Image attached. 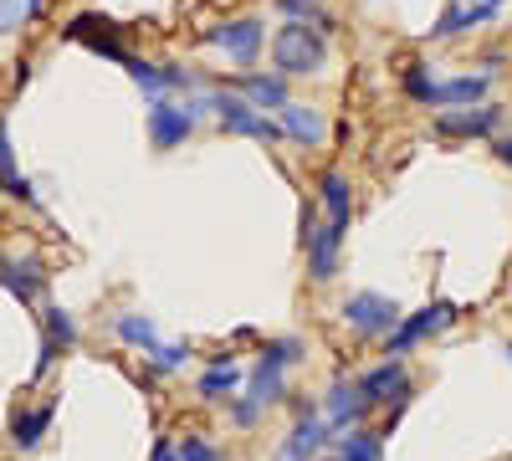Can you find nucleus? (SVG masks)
<instances>
[{
	"instance_id": "nucleus-1",
	"label": "nucleus",
	"mask_w": 512,
	"mask_h": 461,
	"mask_svg": "<svg viewBox=\"0 0 512 461\" xmlns=\"http://www.w3.org/2000/svg\"><path fill=\"white\" fill-rule=\"evenodd\" d=\"M292 364H303V339H272L267 349H262V359H256V369H251V385H246V405L251 410H267V405H277L282 395H287V369Z\"/></svg>"
},
{
	"instance_id": "nucleus-2",
	"label": "nucleus",
	"mask_w": 512,
	"mask_h": 461,
	"mask_svg": "<svg viewBox=\"0 0 512 461\" xmlns=\"http://www.w3.org/2000/svg\"><path fill=\"white\" fill-rule=\"evenodd\" d=\"M272 62H277L282 77H313V72L328 67V41H323V31H313V26L287 21V26H277V36H272Z\"/></svg>"
},
{
	"instance_id": "nucleus-3",
	"label": "nucleus",
	"mask_w": 512,
	"mask_h": 461,
	"mask_svg": "<svg viewBox=\"0 0 512 461\" xmlns=\"http://www.w3.org/2000/svg\"><path fill=\"white\" fill-rule=\"evenodd\" d=\"M200 103L221 118L226 134H241V139H256V144H282V139H287L282 123H272L262 108H251L241 93H210V98H200Z\"/></svg>"
},
{
	"instance_id": "nucleus-4",
	"label": "nucleus",
	"mask_w": 512,
	"mask_h": 461,
	"mask_svg": "<svg viewBox=\"0 0 512 461\" xmlns=\"http://www.w3.org/2000/svg\"><path fill=\"white\" fill-rule=\"evenodd\" d=\"M456 323V303H446V298H436V303H425L420 313H410V318H400V328L384 339V359H405L420 339H431V333H441V328H451Z\"/></svg>"
},
{
	"instance_id": "nucleus-5",
	"label": "nucleus",
	"mask_w": 512,
	"mask_h": 461,
	"mask_svg": "<svg viewBox=\"0 0 512 461\" xmlns=\"http://www.w3.org/2000/svg\"><path fill=\"white\" fill-rule=\"evenodd\" d=\"M338 313H344V323L359 333V339H390V333L400 328V318H405L384 292H354Z\"/></svg>"
},
{
	"instance_id": "nucleus-6",
	"label": "nucleus",
	"mask_w": 512,
	"mask_h": 461,
	"mask_svg": "<svg viewBox=\"0 0 512 461\" xmlns=\"http://www.w3.org/2000/svg\"><path fill=\"white\" fill-rule=\"evenodd\" d=\"M205 41H210V47H216V52H226L231 62L251 67L256 57H262L267 26L256 21V16H236V21H221V26H210V31H205Z\"/></svg>"
},
{
	"instance_id": "nucleus-7",
	"label": "nucleus",
	"mask_w": 512,
	"mask_h": 461,
	"mask_svg": "<svg viewBox=\"0 0 512 461\" xmlns=\"http://www.w3.org/2000/svg\"><path fill=\"white\" fill-rule=\"evenodd\" d=\"M359 390H364L369 410H379V405H405L415 385H410L405 359H384V364H374L369 374H359Z\"/></svg>"
},
{
	"instance_id": "nucleus-8",
	"label": "nucleus",
	"mask_w": 512,
	"mask_h": 461,
	"mask_svg": "<svg viewBox=\"0 0 512 461\" xmlns=\"http://www.w3.org/2000/svg\"><path fill=\"white\" fill-rule=\"evenodd\" d=\"M364 415H369V400H364L359 380H333V385H328V400H323L328 431H359Z\"/></svg>"
},
{
	"instance_id": "nucleus-9",
	"label": "nucleus",
	"mask_w": 512,
	"mask_h": 461,
	"mask_svg": "<svg viewBox=\"0 0 512 461\" xmlns=\"http://www.w3.org/2000/svg\"><path fill=\"white\" fill-rule=\"evenodd\" d=\"M190 134H195V113L180 108V103L154 98V108H149V144L154 149H180Z\"/></svg>"
},
{
	"instance_id": "nucleus-10",
	"label": "nucleus",
	"mask_w": 512,
	"mask_h": 461,
	"mask_svg": "<svg viewBox=\"0 0 512 461\" xmlns=\"http://www.w3.org/2000/svg\"><path fill=\"white\" fill-rule=\"evenodd\" d=\"M344 231H349V226H338V221H318L313 241L303 246V251H308V277H313V282H333V277H338V257H344Z\"/></svg>"
},
{
	"instance_id": "nucleus-11",
	"label": "nucleus",
	"mask_w": 512,
	"mask_h": 461,
	"mask_svg": "<svg viewBox=\"0 0 512 461\" xmlns=\"http://www.w3.org/2000/svg\"><path fill=\"white\" fill-rule=\"evenodd\" d=\"M328 441H333V431H328V421H323L318 410L313 415H297V426L282 441V461H318L328 451Z\"/></svg>"
},
{
	"instance_id": "nucleus-12",
	"label": "nucleus",
	"mask_w": 512,
	"mask_h": 461,
	"mask_svg": "<svg viewBox=\"0 0 512 461\" xmlns=\"http://www.w3.org/2000/svg\"><path fill=\"white\" fill-rule=\"evenodd\" d=\"M497 129V108H441L436 134L441 139H487Z\"/></svg>"
},
{
	"instance_id": "nucleus-13",
	"label": "nucleus",
	"mask_w": 512,
	"mask_h": 461,
	"mask_svg": "<svg viewBox=\"0 0 512 461\" xmlns=\"http://www.w3.org/2000/svg\"><path fill=\"white\" fill-rule=\"evenodd\" d=\"M277 123H282V134L297 139V144H308V149H323L328 144V118L308 103H282L277 108Z\"/></svg>"
},
{
	"instance_id": "nucleus-14",
	"label": "nucleus",
	"mask_w": 512,
	"mask_h": 461,
	"mask_svg": "<svg viewBox=\"0 0 512 461\" xmlns=\"http://www.w3.org/2000/svg\"><path fill=\"white\" fill-rule=\"evenodd\" d=\"M236 385H241V364H236L231 354H216V359H210V369L200 374L195 395L216 405V400H236Z\"/></svg>"
},
{
	"instance_id": "nucleus-15",
	"label": "nucleus",
	"mask_w": 512,
	"mask_h": 461,
	"mask_svg": "<svg viewBox=\"0 0 512 461\" xmlns=\"http://www.w3.org/2000/svg\"><path fill=\"white\" fill-rule=\"evenodd\" d=\"M241 98L251 108H282V103H292L282 72H241Z\"/></svg>"
},
{
	"instance_id": "nucleus-16",
	"label": "nucleus",
	"mask_w": 512,
	"mask_h": 461,
	"mask_svg": "<svg viewBox=\"0 0 512 461\" xmlns=\"http://www.w3.org/2000/svg\"><path fill=\"white\" fill-rule=\"evenodd\" d=\"M52 405H36V410H16V421H11V446L16 451H36L41 446V436L52 431Z\"/></svg>"
},
{
	"instance_id": "nucleus-17",
	"label": "nucleus",
	"mask_w": 512,
	"mask_h": 461,
	"mask_svg": "<svg viewBox=\"0 0 512 461\" xmlns=\"http://www.w3.org/2000/svg\"><path fill=\"white\" fill-rule=\"evenodd\" d=\"M0 287L21 303H36V292L47 287V272H41L36 262H0Z\"/></svg>"
},
{
	"instance_id": "nucleus-18",
	"label": "nucleus",
	"mask_w": 512,
	"mask_h": 461,
	"mask_svg": "<svg viewBox=\"0 0 512 461\" xmlns=\"http://www.w3.org/2000/svg\"><path fill=\"white\" fill-rule=\"evenodd\" d=\"M318 200H323V211H328V221H338V226H349V216H354V185L338 175V170H328L323 180H318Z\"/></svg>"
},
{
	"instance_id": "nucleus-19",
	"label": "nucleus",
	"mask_w": 512,
	"mask_h": 461,
	"mask_svg": "<svg viewBox=\"0 0 512 461\" xmlns=\"http://www.w3.org/2000/svg\"><path fill=\"white\" fill-rule=\"evenodd\" d=\"M0 185H6V195H16V200H26V205H36V190H31V180L16 170V154H11V134H6V118H0Z\"/></svg>"
},
{
	"instance_id": "nucleus-20",
	"label": "nucleus",
	"mask_w": 512,
	"mask_h": 461,
	"mask_svg": "<svg viewBox=\"0 0 512 461\" xmlns=\"http://www.w3.org/2000/svg\"><path fill=\"white\" fill-rule=\"evenodd\" d=\"M497 16V6H446V16L431 26V36H461V31H472V26H482V21H492Z\"/></svg>"
},
{
	"instance_id": "nucleus-21",
	"label": "nucleus",
	"mask_w": 512,
	"mask_h": 461,
	"mask_svg": "<svg viewBox=\"0 0 512 461\" xmlns=\"http://www.w3.org/2000/svg\"><path fill=\"white\" fill-rule=\"evenodd\" d=\"M384 456V441H379V431H349V436H338V456L333 461H379Z\"/></svg>"
},
{
	"instance_id": "nucleus-22",
	"label": "nucleus",
	"mask_w": 512,
	"mask_h": 461,
	"mask_svg": "<svg viewBox=\"0 0 512 461\" xmlns=\"http://www.w3.org/2000/svg\"><path fill=\"white\" fill-rule=\"evenodd\" d=\"M113 328H118V339H123V344H134V349H144V354H154V349H159L154 323H149V318H139V313H118V318H113Z\"/></svg>"
},
{
	"instance_id": "nucleus-23",
	"label": "nucleus",
	"mask_w": 512,
	"mask_h": 461,
	"mask_svg": "<svg viewBox=\"0 0 512 461\" xmlns=\"http://www.w3.org/2000/svg\"><path fill=\"white\" fill-rule=\"evenodd\" d=\"M277 11L297 26H313V31H333V16L318 6V0H277Z\"/></svg>"
},
{
	"instance_id": "nucleus-24",
	"label": "nucleus",
	"mask_w": 512,
	"mask_h": 461,
	"mask_svg": "<svg viewBox=\"0 0 512 461\" xmlns=\"http://www.w3.org/2000/svg\"><path fill=\"white\" fill-rule=\"evenodd\" d=\"M175 451H180V461H226V451L216 441H205V436H180Z\"/></svg>"
},
{
	"instance_id": "nucleus-25",
	"label": "nucleus",
	"mask_w": 512,
	"mask_h": 461,
	"mask_svg": "<svg viewBox=\"0 0 512 461\" xmlns=\"http://www.w3.org/2000/svg\"><path fill=\"white\" fill-rule=\"evenodd\" d=\"M47 339H57L62 349H72V344H77V323H72V313L47 308Z\"/></svg>"
},
{
	"instance_id": "nucleus-26",
	"label": "nucleus",
	"mask_w": 512,
	"mask_h": 461,
	"mask_svg": "<svg viewBox=\"0 0 512 461\" xmlns=\"http://www.w3.org/2000/svg\"><path fill=\"white\" fill-rule=\"evenodd\" d=\"M185 359H190V349H185V344H159V349L149 354V364H154L159 374H175V369H185Z\"/></svg>"
},
{
	"instance_id": "nucleus-27",
	"label": "nucleus",
	"mask_w": 512,
	"mask_h": 461,
	"mask_svg": "<svg viewBox=\"0 0 512 461\" xmlns=\"http://www.w3.org/2000/svg\"><path fill=\"white\" fill-rule=\"evenodd\" d=\"M36 11V0H0V31H16Z\"/></svg>"
},
{
	"instance_id": "nucleus-28",
	"label": "nucleus",
	"mask_w": 512,
	"mask_h": 461,
	"mask_svg": "<svg viewBox=\"0 0 512 461\" xmlns=\"http://www.w3.org/2000/svg\"><path fill=\"white\" fill-rule=\"evenodd\" d=\"M492 154H497V159L507 164V170H512V134H507V139H497V144H492Z\"/></svg>"
},
{
	"instance_id": "nucleus-29",
	"label": "nucleus",
	"mask_w": 512,
	"mask_h": 461,
	"mask_svg": "<svg viewBox=\"0 0 512 461\" xmlns=\"http://www.w3.org/2000/svg\"><path fill=\"white\" fill-rule=\"evenodd\" d=\"M154 461H180V451H175V441H159V446H154Z\"/></svg>"
},
{
	"instance_id": "nucleus-30",
	"label": "nucleus",
	"mask_w": 512,
	"mask_h": 461,
	"mask_svg": "<svg viewBox=\"0 0 512 461\" xmlns=\"http://www.w3.org/2000/svg\"><path fill=\"white\" fill-rule=\"evenodd\" d=\"M507 359H512V339H507Z\"/></svg>"
},
{
	"instance_id": "nucleus-31",
	"label": "nucleus",
	"mask_w": 512,
	"mask_h": 461,
	"mask_svg": "<svg viewBox=\"0 0 512 461\" xmlns=\"http://www.w3.org/2000/svg\"><path fill=\"white\" fill-rule=\"evenodd\" d=\"M487 6H502V0H487Z\"/></svg>"
}]
</instances>
